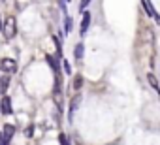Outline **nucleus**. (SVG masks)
Masks as SVG:
<instances>
[{
	"instance_id": "nucleus-14",
	"label": "nucleus",
	"mask_w": 160,
	"mask_h": 145,
	"mask_svg": "<svg viewBox=\"0 0 160 145\" xmlns=\"http://www.w3.org/2000/svg\"><path fill=\"white\" fill-rule=\"evenodd\" d=\"M53 42H55V45H57V57H62V45H60L58 38H57V36H53Z\"/></svg>"
},
{
	"instance_id": "nucleus-6",
	"label": "nucleus",
	"mask_w": 160,
	"mask_h": 145,
	"mask_svg": "<svg viewBox=\"0 0 160 145\" xmlns=\"http://www.w3.org/2000/svg\"><path fill=\"white\" fill-rule=\"evenodd\" d=\"M13 134H15V126L13 124H4V130H2V136H4V139L10 143L12 141V138H13Z\"/></svg>"
},
{
	"instance_id": "nucleus-18",
	"label": "nucleus",
	"mask_w": 160,
	"mask_h": 145,
	"mask_svg": "<svg viewBox=\"0 0 160 145\" xmlns=\"http://www.w3.org/2000/svg\"><path fill=\"white\" fill-rule=\"evenodd\" d=\"M0 145H10L6 139H4V136H2V132H0Z\"/></svg>"
},
{
	"instance_id": "nucleus-5",
	"label": "nucleus",
	"mask_w": 160,
	"mask_h": 145,
	"mask_svg": "<svg viewBox=\"0 0 160 145\" xmlns=\"http://www.w3.org/2000/svg\"><path fill=\"white\" fill-rule=\"evenodd\" d=\"M91 21H92L91 13H89V12H83V21H81V27H79V34H81V36L87 34V30H89V27H91Z\"/></svg>"
},
{
	"instance_id": "nucleus-15",
	"label": "nucleus",
	"mask_w": 160,
	"mask_h": 145,
	"mask_svg": "<svg viewBox=\"0 0 160 145\" xmlns=\"http://www.w3.org/2000/svg\"><path fill=\"white\" fill-rule=\"evenodd\" d=\"M147 81H149V85H151L152 89H156V91H158V85H156V79H154V76L147 74ZM158 92H160V91H158Z\"/></svg>"
},
{
	"instance_id": "nucleus-19",
	"label": "nucleus",
	"mask_w": 160,
	"mask_h": 145,
	"mask_svg": "<svg viewBox=\"0 0 160 145\" xmlns=\"http://www.w3.org/2000/svg\"><path fill=\"white\" fill-rule=\"evenodd\" d=\"M32 134H34V128H32V126H28V128H27V136H28V138H30V136H32Z\"/></svg>"
},
{
	"instance_id": "nucleus-12",
	"label": "nucleus",
	"mask_w": 160,
	"mask_h": 145,
	"mask_svg": "<svg viewBox=\"0 0 160 145\" xmlns=\"http://www.w3.org/2000/svg\"><path fill=\"white\" fill-rule=\"evenodd\" d=\"M72 28H73V19L72 17H66L64 19V30L66 32H72Z\"/></svg>"
},
{
	"instance_id": "nucleus-4",
	"label": "nucleus",
	"mask_w": 160,
	"mask_h": 145,
	"mask_svg": "<svg viewBox=\"0 0 160 145\" xmlns=\"http://www.w3.org/2000/svg\"><path fill=\"white\" fill-rule=\"evenodd\" d=\"M0 113L4 115H12L13 113V106H12V98L10 96H4L0 100Z\"/></svg>"
},
{
	"instance_id": "nucleus-2",
	"label": "nucleus",
	"mask_w": 160,
	"mask_h": 145,
	"mask_svg": "<svg viewBox=\"0 0 160 145\" xmlns=\"http://www.w3.org/2000/svg\"><path fill=\"white\" fill-rule=\"evenodd\" d=\"M0 70H2L6 76H10L13 72H17V62L13 58H2L0 60Z\"/></svg>"
},
{
	"instance_id": "nucleus-11",
	"label": "nucleus",
	"mask_w": 160,
	"mask_h": 145,
	"mask_svg": "<svg viewBox=\"0 0 160 145\" xmlns=\"http://www.w3.org/2000/svg\"><path fill=\"white\" fill-rule=\"evenodd\" d=\"M81 87H83V76H75V78H73V89L79 91Z\"/></svg>"
},
{
	"instance_id": "nucleus-1",
	"label": "nucleus",
	"mask_w": 160,
	"mask_h": 145,
	"mask_svg": "<svg viewBox=\"0 0 160 145\" xmlns=\"http://www.w3.org/2000/svg\"><path fill=\"white\" fill-rule=\"evenodd\" d=\"M2 32H4V36H6V40H12L15 34H17V21H15V17H6L4 21H2Z\"/></svg>"
},
{
	"instance_id": "nucleus-9",
	"label": "nucleus",
	"mask_w": 160,
	"mask_h": 145,
	"mask_svg": "<svg viewBox=\"0 0 160 145\" xmlns=\"http://www.w3.org/2000/svg\"><path fill=\"white\" fill-rule=\"evenodd\" d=\"M79 102H81V96H75V98L72 100V104H70V111H68V119H70V121H72V117H73V111L77 109Z\"/></svg>"
},
{
	"instance_id": "nucleus-8",
	"label": "nucleus",
	"mask_w": 160,
	"mask_h": 145,
	"mask_svg": "<svg viewBox=\"0 0 160 145\" xmlns=\"http://www.w3.org/2000/svg\"><path fill=\"white\" fill-rule=\"evenodd\" d=\"M45 60L49 62V66H51V70H53V72H55V74L58 76V60H57V58H55L53 55H45Z\"/></svg>"
},
{
	"instance_id": "nucleus-10",
	"label": "nucleus",
	"mask_w": 160,
	"mask_h": 145,
	"mask_svg": "<svg viewBox=\"0 0 160 145\" xmlns=\"http://www.w3.org/2000/svg\"><path fill=\"white\" fill-rule=\"evenodd\" d=\"M10 76H4L2 79H0V92H2V94H6L8 92V87H10Z\"/></svg>"
},
{
	"instance_id": "nucleus-13",
	"label": "nucleus",
	"mask_w": 160,
	"mask_h": 145,
	"mask_svg": "<svg viewBox=\"0 0 160 145\" xmlns=\"http://www.w3.org/2000/svg\"><path fill=\"white\" fill-rule=\"evenodd\" d=\"M92 2V0H81V2H79V12H87V8H89V4Z\"/></svg>"
},
{
	"instance_id": "nucleus-17",
	"label": "nucleus",
	"mask_w": 160,
	"mask_h": 145,
	"mask_svg": "<svg viewBox=\"0 0 160 145\" xmlns=\"http://www.w3.org/2000/svg\"><path fill=\"white\" fill-rule=\"evenodd\" d=\"M62 68H64V74H72V66H70V62L68 60H62Z\"/></svg>"
},
{
	"instance_id": "nucleus-7",
	"label": "nucleus",
	"mask_w": 160,
	"mask_h": 145,
	"mask_svg": "<svg viewBox=\"0 0 160 145\" xmlns=\"http://www.w3.org/2000/svg\"><path fill=\"white\" fill-rule=\"evenodd\" d=\"M83 55H85V45H83V42H79V43L73 47V57H75V60H81Z\"/></svg>"
},
{
	"instance_id": "nucleus-16",
	"label": "nucleus",
	"mask_w": 160,
	"mask_h": 145,
	"mask_svg": "<svg viewBox=\"0 0 160 145\" xmlns=\"http://www.w3.org/2000/svg\"><path fill=\"white\" fill-rule=\"evenodd\" d=\"M58 143H60V145H70L68 136H66V134H58Z\"/></svg>"
},
{
	"instance_id": "nucleus-3",
	"label": "nucleus",
	"mask_w": 160,
	"mask_h": 145,
	"mask_svg": "<svg viewBox=\"0 0 160 145\" xmlns=\"http://www.w3.org/2000/svg\"><path fill=\"white\" fill-rule=\"evenodd\" d=\"M141 6H143V10H145V13L149 15V17H152L156 23H160V15H158V12L154 10V6L151 4V0H141Z\"/></svg>"
}]
</instances>
